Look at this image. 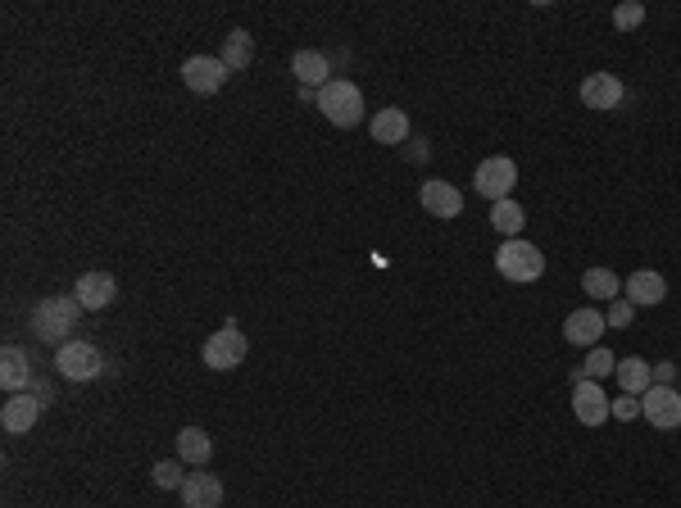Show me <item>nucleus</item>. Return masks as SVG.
Here are the masks:
<instances>
[{
  "instance_id": "1",
  "label": "nucleus",
  "mask_w": 681,
  "mask_h": 508,
  "mask_svg": "<svg viewBox=\"0 0 681 508\" xmlns=\"http://www.w3.org/2000/svg\"><path fill=\"white\" fill-rule=\"evenodd\" d=\"M78 313H82L78 295H46V300L32 304V332L60 350V345L69 341V332L78 327Z\"/></svg>"
},
{
  "instance_id": "2",
  "label": "nucleus",
  "mask_w": 681,
  "mask_h": 508,
  "mask_svg": "<svg viewBox=\"0 0 681 508\" xmlns=\"http://www.w3.org/2000/svg\"><path fill=\"white\" fill-rule=\"evenodd\" d=\"M318 109H323V118L332 127H359V118H364V91L350 78H332L318 91Z\"/></svg>"
},
{
  "instance_id": "3",
  "label": "nucleus",
  "mask_w": 681,
  "mask_h": 508,
  "mask_svg": "<svg viewBox=\"0 0 681 508\" xmlns=\"http://www.w3.org/2000/svg\"><path fill=\"white\" fill-rule=\"evenodd\" d=\"M495 273H500L504 282H536V277L545 273V254L536 250L532 241L514 236V241H504L500 250H495Z\"/></svg>"
},
{
  "instance_id": "4",
  "label": "nucleus",
  "mask_w": 681,
  "mask_h": 508,
  "mask_svg": "<svg viewBox=\"0 0 681 508\" xmlns=\"http://www.w3.org/2000/svg\"><path fill=\"white\" fill-rule=\"evenodd\" d=\"M473 186H477V196H486L491 205H500V200L514 196V186H518V164L509 155H491L477 164L473 173Z\"/></svg>"
},
{
  "instance_id": "5",
  "label": "nucleus",
  "mask_w": 681,
  "mask_h": 508,
  "mask_svg": "<svg viewBox=\"0 0 681 508\" xmlns=\"http://www.w3.org/2000/svg\"><path fill=\"white\" fill-rule=\"evenodd\" d=\"M100 368H105V359H100V350L91 341H64L55 350V372L64 381H91L100 377Z\"/></svg>"
},
{
  "instance_id": "6",
  "label": "nucleus",
  "mask_w": 681,
  "mask_h": 508,
  "mask_svg": "<svg viewBox=\"0 0 681 508\" xmlns=\"http://www.w3.org/2000/svg\"><path fill=\"white\" fill-rule=\"evenodd\" d=\"M246 332L241 327H218L214 336L205 341V350H200V359L209 363L214 372H227V368H237V363H246Z\"/></svg>"
},
{
  "instance_id": "7",
  "label": "nucleus",
  "mask_w": 681,
  "mask_h": 508,
  "mask_svg": "<svg viewBox=\"0 0 681 508\" xmlns=\"http://www.w3.org/2000/svg\"><path fill=\"white\" fill-rule=\"evenodd\" d=\"M641 413L650 427L677 431L681 427V391L677 386H650V391L641 395Z\"/></svg>"
},
{
  "instance_id": "8",
  "label": "nucleus",
  "mask_w": 681,
  "mask_h": 508,
  "mask_svg": "<svg viewBox=\"0 0 681 508\" xmlns=\"http://www.w3.org/2000/svg\"><path fill=\"white\" fill-rule=\"evenodd\" d=\"M227 64L218 55H191L187 64H182V82H187L196 96H218L223 91V82H227Z\"/></svg>"
},
{
  "instance_id": "9",
  "label": "nucleus",
  "mask_w": 681,
  "mask_h": 508,
  "mask_svg": "<svg viewBox=\"0 0 681 508\" xmlns=\"http://www.w3.org/2000/svg\"><path fill=\"white\" fill-rule=\"evenodd\" d=\"M418 200H423V209L432 218H459L464 214V196H459V186L441 182V177H427V182L418 186Z\"/></svg>"
},
{
  "instance_id": "10",
  "label": "nucleus",
  "mask_w": 681,
  "mask_h": 508,
  "mask_svg": "<svg viewBox=\"0 0 681 508\" xmlns=\"http://www.w3.org/2000/svg\"><path fill=\"white\" fill-rule=\"evenodd\" d=\"M604 313L600 309H573L568 318H563V341L568 345H582V350H595L604 336Z\"/></svg>"
},
{
  "instance_id": "11",
  "label": "nucleus",
  "mask_w": 681,
  "mask_h": 508,
  "mask_svg": "<svg viewBox=\"0 0 681 508\" xmlns=\"http://www.w3.org/2000/svg\"><path fill=\"white\" fill-rule=\"evenodd\" d=\"M609 395L600 391V381H577L573 386V413H577V422H582V427H600L604 418H609Z\"/></svg>"
},
{
  "instance_id": "12",
  "label": "nucleus",
  "mask_w": 681,
  "mask_h": 508,
  "mask_svg": "<svg viewBox=\"0 0 681 508\" xmlns=\"http://www.w3.org/2000/svg\"><path fill=\"white\" fill-rule=\"evenodd\" d=\"M41 418V400L32 391H19L5 400V409H0V427L10 431V436H28L32 427H37Z\"/></svg>"
},
{
  "instance_id": "13",
  "label": "nucleus",
  "mask_w": 681,
  "mask_h": 508,
  "mask_svg": "<svg viewBox=\"0 0 681 508\" xmlns=\"http://www.w3.org/2000/svg\"><path fill=\"white\" fill-rule=\"evenodd\" d=\"M32 381H37V372H32L28 350L10 345V350L0 354V386H5L10 395H19V391H32Z\"/></svg>"
},
{
  "instance_id": "14",
  "label": "nucleus",
  "mask_w": 681,
  "mask_h": 508,
  "mask_svg": "<svg viewBox=\"0 0 681 508\" xmlns=\"http://www.w3.org/2000/svg\"><path fill=\"white\" fill-rule=\"evenodd\" d=\"M622 295H627L636 309H654V304L668 300V282H663L659 273H650V268H641V273H632L622 282Z\"/></svg>"
},
{
  "instance_id": "15",
  "label": "nucleus",
  "mask_w": 681,
  "mask_h": 508,
  "mask_svg": "<svg viewBox=\"0 0 681 508\" xmlns=\"http://www.w3.org/2000/svg\"><path fill=\"white\" fill-rule=\"evenodd\" d=\"M178 495L187 508H218L223 504V481H218L214 472H187Z\"/></svg>"
},
{
  "instance_id": "16",
  "label": "nucleus",
  "mask_w": 681,
  "mask_h": 508,
  "mask_svg": "<svg viewBox=\"0 0 681 508\" xmlns=\"http://www.w3.org/2000/svg\"><path fill=\"white\" fill-rule=\"evenodd\" d=\"M73 295H78V304L82 309H109L114 304V295H119V282L109 273H82L78 277V286H73Z\"/></svg>"
},
{
  "instance_id": "17",
  "label": "nucleus",
  "mask_w": 681,
  "mask_h": 508,
  "mask_svg": "<svg viewBox=\"0 0 681 508\" xmlns=\"http://www.w3.org/2000/svg\"><path fill=\"white\" fill-rule=\"evenodd\" d=\"M291 73L300 78V87H318V91L332 82V64H327L323 50H296L291 55Z\"/></svg>"
},
{
  "instance_id": "18",
  "label": "nucleus",
  "mask_w": 681,
  "mask_h": 508,
  "mask_svg": "<svg viewBox=\"0 0 681 508\" xmlns=\"http://www.w3.org/2000/svg\"><path fill=\"white\" fill-rule=\"evenodd\" d=\"M582 105L586 109H618L622 105V82L613 73H591L582 82Z\"/></svg>"
},
{
  "instance_id": "19",
  "label": "nucleus",
  "mask_w": 681,
  "mask_h": 508,
  "mask_svg": "<svg viewBox=\"0 0 681 508\" xmlns=\"http://www.w3.org/2000/svg\"><path fill=\"white\" fill-rule=\"evenodd\" d=\"M368 132H373V141L377 146H400V141L409 137V114L405 109H377L373 114V123H368Z\"/></svg>"
},
{
  "instance_id": "20",
  "label": "nucleus",
  "mask_w": 681,
  "mask_h": 508,
  "mask_svg": "<svg viewBox=\"0 0 681 508\" xmlns=\"http://www.w3.org/2000/svg\"><path fill=\"white\" fill-rule=\"evenodd\" d=\"M178 459L191 463V468H205L214 459V436L205 427H182L178 431Z\"/></svg>"
},
{
  "instance_id": "21",
  "label": "nucleus",
  "mask_w": 681,
  "mask_h": 508,
  "mask_svg": "<svg viewBox=\"0 0 681 508\" xmlns=\"http://www.w3.org/2000/svg\"><path fill=\"white\" fill-rule=\"evenodd\" d=\"M613 377H618L622 395H645L654 386V368L645 359H618V368H613Z\"/></svg>"
},
{
  "instance_id": "22",
  "label": "nucleus",
  "mask_w": 681,
  "mask_h": 508,
  "mask_svg": "<svg viewBox=\"0 0 681 508\" xmlns=\"http://www.w3.org/2000/svg\"><path fill=\"white\" fill-rule=\"evenodd\" d=\"M227 64V69L237 73V69H246L250 59H255V37H250L246 28H237V32H227L223 37V55H218Z\"/></svg>"
},
{
  "instance_id": "23",
  "label": "nucleus",
  "mask_w": 681,
  "mask_h": 508,
  "mask_svg": "<svg viewBox=\"0 0 681 508\" xmlns=\"http://www.w3.org/2000/svg\"><path fill=\"white\" fill-rule=\"evenodd\" d=\"M582 291L591 295V300H618L622 295V282H618V273L613 268H586L582 273Z\"/></svg>"
},
{
  "instance_id": "24",
  "label": "nucleus",
  "mask_w": 681,
  "mask_h": 508,
  "mask_svg": "<svg viewBox=\"0 0 681 508\" xmlns=\"http://www.w3.org/2000/svg\"><path fill=\"white\" fill-rule=\"evenodd\" d=\"M491 227L500 236H523V227H527V214H523V205L518 200H500V205H491Z\"/></svg>"
},
{
  "instance_id": "25",
  "label": "nucleus",
  "mask_w": 681,
  "mask_h": 508,
  "mask_svg": "<svg viewBox=\"0 0 681 508\" xmlns=\"http://www.w3.org/2000/svg\"><path fill=\"white\" fill-rule=\"evenodd\" d=\"M618 368V359H613V350H604V345H595L591 354H586V363H582V372L591 381H600V377H609V372Z\"/></svg>"
},
{
  "instance_id": "26",
  "label": "nucleus",
  "mask_w": 681,
  "mask_h": 508,
  "mask_svg": "<svg viewBox=\"0 0 681 508\" xmlns=\"http://www.w3.org/2000/svg\"><path fill=\"white\" fill-rule=\"evenodd\" d=\"M645 23V5L641 0H627V5H618V10H613V28L618 32H632V28H641Z\"/></svg>"
},
{
  "instance_id": "27",
  "label": "nucleus",
  "mask_w": 681,
  "mask_h": 508,
  "mask_svg": "<svg viewBox=\"0 0 681 508\" xmlns=\"http://www.w3.org/2000/svg\"><path fill=\"white\" fill-rule=\"evenodd\" d=\"M155 486H164V490H182V481H187V472H182V463H173V459H164V463H155Z\"/></svg>"
},
{
  "instance_id": "28",
  "label": "nucleus",
  "mask_w": 681,
  "mask_h": 508,
  "mask_svg": "<svg viewBox=\"0 0 681 508\" xmlns=\"http://www.w3.org/2000/svg\"><path fill=\"white\" fill-rule=\"evenodd\" d=\"M609 418H618V422L641 418V395H618V400L609 404Z\"/></svg>"
},
{
  "instance_id": "29",
  "label": "nucleus",
  "mask_w": 681,
  "mask_h": 508,
  "mask_svg": "<svg viewBox=\"0 0 681 508\" xmlns=\"http://www.w3.org/2000/svg\"><path fill=\"white\" fill-rule=\"evenodd\" d=\"M632 313H636V304L627 300V295H618V300L609 304V313H604V323H609V327H627V323H632Z\"/></svg>"
},
{
  "instance_id": "30",
  "label": "nucleus",
  "mask_w": 681,
  "mask_h": 508,
  "mask_svg": "<svg viewBox=\"0 0 681 508\" xmlns=\"http://www.w3.org/2000/svg\"><path fill=\"white\" fill-rule=\"evenodd\" d=\"M650 368H654V386H677V363L663 359V363H650Z\"/></svg>"
}]
</instances>
